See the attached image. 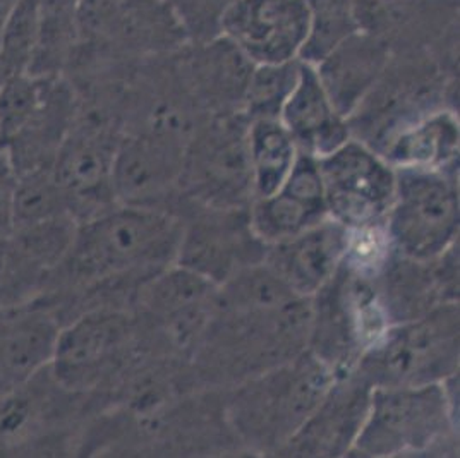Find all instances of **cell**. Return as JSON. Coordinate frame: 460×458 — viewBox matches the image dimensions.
<instances>
[{
  "label": "cell",
  "instance_id": "cell-1",
  "mask_svg": "<svg viewBox=\"0 0 460 458\" xmlns=\"http://www.w3.org/2000/svg\"><path fill=\"white\" fill-rule=\"evenodd\" d=\"M177 242L172 220L152 208L105 210L77 224L71 249L52 275L69 284L114 278L167 260Z\"/></svg>",
  "mask_w": 460,
  "mask_h": 458
},
{
  "label": "cell",
  "instance_id": "cell-4",
  "mask_svg": "<svg viewBox=\"0 0 460 458\" xmlns=\"http://www.w3.org/2000/svg\"><path fill=\"white\" fill-rule=\"evenodd\" d=\"M318 167L330 218L349 230L384 220L394 203L397 173L382 153L349 139L318 158Z\"/></svg>",
  "mask_w": 460,
  "mask_h": 458
},
{
  "label": "cell",
  "instance_id": "cell-9",
  "mask_svg": "<svg viewBox=\"0 0 460 458\" xmlns=\"http://www.w3.org/2000/svg\"><path fill=\"white\" fill-rule=\"evenodd\" d=\"M128 316L115 311H92L58 331L50 373L69 393L95 386L129 344Z\"/></svg>",
  "mask_w": 460,
  "mask_h": 458
},
{
  "label": "cell",
  "instance_id": "cell-23",
  "mask_svg": "<svg viewBox=\"0 0 460 458\" xmlns=\"http://www.w3.org/2000/svg\"><path fill=\"white\" fill-rule=\"evenodd\" d=\"M426 0H354V20L359 31L388 43L395 54L399 43L426 35Z\"/></svg>",
  "mask_w": 460,
  "mask_h": 458
},
{
  "label": "cell",
  "instance_id": "cell-10",
  "mask_svg": "<svg viewBox=\"0 0 460 458\" xmlns=\"http://www.w3.org/2000/svg\"><path fill=\"white\" fill-rule=\"evenodd\" d=\"M332 374L320 359H303L286 369H279L244 401V416L256 433H280L301 429L307 418L332 390Z\"/></svg>",
  "mask_w": 460,
  "mask_h": 458
},
{
  "label": "cell",
  "instance_id": "cell-30",
  "mask_svg": "<svg viewBox=\"0 0 460 458\" xmlns=\"http://www.w3.org/2000/svg\"><path fill=\"white\" fill-rule=\"evenodd\" d=\"M16 2H20V0H0V13L7 14Z\"/></svg>",
  "mask_w": 460,
  "mask_h": 458
},
{
  "label": "cell",
  "instance_id": "cell-2",
  "mask_svg": "<svg viewBox=\"0 0 460 458\" xmlns=\"http://www.w3.org/2000/svg\"><path fill=\"white\" fill-rule=\"evenodd\" d=\"M397 186L386 213L390 244L405 258L429 261L454 242L459 229V191L447 169H395Z\"/></svg>",
  "mask_w": 460,
  "mask_h": 458
},
{
  "label": "cell",
  "instance_id": "cell-26",
  "mask_svg": "<svg viewBox=\"0 0 460 458\" xmlns=\"http://www.w3.org/2000/svg\"><path fill=\"white\" fill-rule=\"evenodd\" d=\"M39 31V2L20 0L5 14L0 31V83L24 75L35 54Z\"/></svg>",
  "mask_w": 460,
  "mask_h": 458
},
{
  "label": "cell",
  "instance_id": "cell-13",
  "mask_svg": "<svg viewBox=\"0 0 460 458\" xmlns=\"http://www.w3.org/2000/svg\"><path fill=\"white\" fill-rule=\"evenodd\" d=\"M392 58L388 43L358 30L313 67L335 109L347 119L375 92Z\"/></svg>",
  "mask_w": 460,
  "mask_h": 458
},
{
  "label": "cell",
  "instance_id": "cell-17",
  "mask_svg": "<svg viewBox=\"0 0 460 458\" xmlns=\"http://www.w3.org/2000/svg\"><path fill=\"white\" fill-rule=\"evenodd\" d=\"M279 120L294 137L299 152L322 158L350 139L345 117L326 93L316 69L301 60L299 79Z\"/></svg>",
  "mask_w": 460,
  "mask_h": 458
},
{
  "label": "cell",
  "instance_id": "cell-27",
  "mask_svg": "<svg viewBox=\"0 0 460 458\" xmlns=\"http://www.w3.org/2000/svg\"><path fill=\"white\" fill-rule=\"evenodd\" d=\"M49 79L24 73L0 83V148L9 145L39 110Z\"/></svg>",
  "mask_w": 460,
  "mask_h": 458
},
{
  "label": "cell",
  "instance_id": "cell-16",
  "mask_svg": "<svg viewBox=\"0 0 460 458\" xmlns=\"http://www.w3.org/2000/svg\"><path fill=\"white\" fill-rule=\"evenodd\" d=\"M190 35L169 0H117L114 18L103 41L93 52L136 57L177 54Z\"/></svg>",
  "mask_w": 460,
  "mask_h": 458
},
{
  "label": "cell",
  "instance_id": "cell-31",
  "mask_svg": "<svg viewBox=\"0 0 460 458\" xmlns=\"http://www.w3.org/2000/svg\"><path fill=\"white\" fill-rule=\"evenodd\" d=\"M4 18H5V14H2V13H0V31H2V22H4Z\"/></svg>",
  "mask_w": 460,
  "mask_h": 458
},
{
  "label": "cell",
  "instance_id": "cell-24",
  "mask_svg": "<svg viewBox=\"0 0 460 458\" xmlns=\"http://www.w3.org/2000/svg\"><path fill=\"white\" fill-rule=\"evenodd\" d=\"M49 277L13 233L0 235V311L37 301L45 294Z\"/></svg>",
  "mask_w": 460,
  "mask_h": 458
},
{
  "label": "cell",
  "instance_id": "cell-14",
  "mask_svg": "<svg viewBox=\"0 0 460 458\" xmlns=\"http://www.w3.org/2000/svg\"><path fill=\"white\" fill-rule=\"evenodd\" d=\"M349 233L350 230L345 225L328 216L306 232L273 244L270 271L296 295H313L342 267Z\"/></svg>",
  "mask_w": 460,
  "mask_h": 458
},
{
  "label": "cell",
  "instance_id": "cell-20",
  "mask_svg": "<svg viewBox=\"0 0 460 458\" xmlns=\"http://www.w3.org/2000/svg\"><path fill=\"white\" fill-rule=\"evenodd\" d=\"M394 169H447L459 154V122L452 112H433L407 122L386 150Z\"/></svg>",
  "mask_w": 460,
  "mask_h": 458
},
{
  "label": "cell",
  "instance_id": "cell-29",
  "mask_svg": "<svg viewBox=\"0 0 460 458\" xmlns=\"http://www.w3.org/2000/svg\"><path fill=\"white\" fill-rule=\"evenodd\" d=\"M20 175L11 158L0 148V235H9L14 230V210Z\"/></svg>",
  "mask_w": 460,
  "mask_h": 458
},
{
  "label": "cell",
  "instance_id": "cell-7",
  "mask_svg": "<svg viewBox=\"0 0 460 458\" xmlns=\"http://www.w3.org/2000/svg\"><path fill=\"white\" fill-rule=\"evenodd\" d=\"M186 148L175 115H164L145 133L120 136L112 167L115 203L148 208L181 181Z\"/></svg>",
  "mask_w": 460,
  "mask_h": 458
},
{
  "label": "cell",
  "instance_id": "cell-5",
  "mask_svg": "<svg viewBox=\"0 0 460 458\" xmlns=\"http://www.w3.org/2000/svg\"><path fill=\"white\" fill-rule=\"evenodd\" d=\"M459 318L437 313L418 323L386 330L366 354L365 371L378 386L435 383L459 356Z\"/></svg>",
  "mask_w": 460,
  "mask_h": 458
},
{
  "label": "cell",
  "instance_id": "cell-18",
  "mask_svg": "<svg viewBox=\"0 0 460 458\" xmlns=\"http://www.w3.org/2000/svg\"><path fill=\"white\" fill-rule=\"evenodd\" d=\"M182 71L194 92L226 114L230 107L241 112L254 64L222 35L190 41L182 50Z\"/></svg>",
  "mask_w": 460,
  "mask_h": 458
},
{
  "label": "cell",
  "instance_id": "cell-21",
  "mask_svg": "<svg viewBox=\"0 0 460 458\" xmlns=\"http://www.w3.org/2000/svg\"><path fill=\"white\" fill-rule=\"evenodd\" d=\"M299 148L279 119L248 122L251 184L258 199L279 191L292 172Z\"/></svg>",
  "mask_w": 460,
  "mask_h": 458
},
{
  "label": "cell",
  "instance_id": "cell-11",
  "mask_svg": "<svg viewBox=\"0 0 460 458\" xmlns=\"http://www.w3.org/2000/svg\"><path fill=\"white\" fill-rule=\"evenodd\" d=\"M328 218L318 158L301 153L284 186L258 199L251 213V230L269 244L288 241Z\"/></svg>",
  "mask_w": 460,
  "mask_h": 458
},
{
  "label": "cell",
  "instance_id": "cell-12",
  "mask_svg": "<svg viewBox=\"0 0 460 458\" xmlns=\"http://www.w3.org/2000/svg\"><path fill=\"white\" fill-rule=\"evenodd\" d=\"M60 328L52 305L39 299L0 311V397L50 366Z\"/></svg>",
  "mask_w": 460,
  "mask_h": 458
},
{
  "label": "cell",
  "instance_id": "cell-19",
  "mask_svg": "<svg viewBox=\"0 0 460 458\" xmlns=\"http://www.w3.org/2000/svg\"><path fill=\"white\" fill-rule=\"evenodd\" d=\"M62 390L49 366L0 397V455L20 454L45 435Z\"/></svg>",
  "mask_w": 460,
  "mask_h": 458
},
{
  "label": "cell",
  "instance_id": "cell-3",
  "mask_svg": "<svg viewBox=\"0 0 460 458\" xmlns=\"http://www.w3.org/2000/svg\"><path fill=\"white\" fill-rule=\"evenodd\" d=\"M447 424L448 401L438 383L378 386L354 443L366 455H397L428 446L443 435Z\"/></svg>",
  "mask_w": 460,
  "mask_h": 458
},
{
  "label": "cell",
  "instance_id": "cell-28",
  "mask_svg": "<svg viewBox=\"0 0 460 458\" xmlns=\"http://www.w3.org/2000/svg\"><path fill=\"white\" fill-rule=\"evenodd\" d=\"M66 213L73 215L66 196L52 177V169L21 173L16 192L14 229Z\"/></svg>",
  "mask_w": 460,
  "mask_h": 458
},
{
  "label": "cell",
  "instance_id": "cell-22",
  "mask_svg": "<svg viewBox=\"0 0 460 458\" xmlns=\"http://www.w3.org/2000/svg\"><path fill=\"white\" fill-rule=\"evenodd\" d=\"M39 31L28 75L64 76L79 45L77 0H37Z\"/></svg>",
  "mask_w": 460,
  "mask_h": 458
},
{
  "label": "cell",
  "instance_id": "cell-6",
  "mask_svg": "<svg viewBox=\"0 0 460 458\" xmlns=\"http://www.w3.org/2000/svg\"><path fill=\"white\" fill-rule=\"evenodd\" d=\"M120 136L95 114L81 117L62 139L52 163V177L77 222L100 215L111 201L112 167Z\"/></svg>",
  "mask_w": 460,
  "mask_h": 458
},
{
  "label": "cell",
  "instance_id": "cell-8",
  "mask_svg": "<svg viewBox=\"0 0 460 458\" xmlns=\"http://www.w3.org/2000/svg\"><path fill=\"white\" fill-rule=\"evenodd\" d=\"M218 33L254 66L301 58L309 37L306 0H232Z\"/></svg>",
  "mask_w": 460,
  "mask_h": 458
},
{
  "label": "cell",
  "instance_id": "cell-25",
  "mask_svg": "<svg viewBox=\"0 0 460 458\" xmlns=\"http://www.w3.org/2000/svg\"><path fill=\"white\" fill-rule=\"evenodd\" d=\"M301 58L282 64H260L251 71L241 114L244 119H279L288 95L297 84Z\"/></svg>",
  "mask_w": 460,
  "mask_h": 458
},
{
  "label": "cell",
  "instance_id": "cell-15",
  "mask_svg": "<svg viewBox=\"0 0 460 458\" xmlns=\"http://www.w3.org/2000/svg\"><path fill=\"white\" fill-rule=\"evenodd\" d=\"M191 150L186 148L181 182L188 181L210 194L224 196L250 188L251 169L248 158V122L241 117L230 119L224 115L215 122Z\"/></svg>",
  "mask_w": 460,
  "mask_h": 458
}]
</instances>
